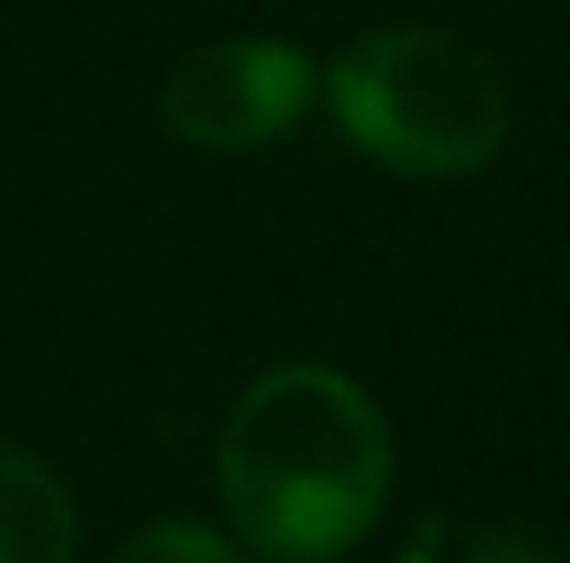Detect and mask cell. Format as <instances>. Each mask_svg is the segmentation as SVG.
<instances>
[{
	"mask_svg": "<svg viewBox=\"0 0 570 563\" xmlns=\"http://www.w3.org/2000/svg\"><path fill=\"white\" fill-rule=\"evenodd\" d=\"M114 563H246V551L199 517H153L120 544Z\"/></svg>",
	"mask_w": 570,
	"mask_h": 563,
	"instance_id": "cell-5",
	"label": "cell"
},
{
	"mask_svg": "<svg viewBox=\"0 0 570 563\" xmlns=\"http://www.w3.org/2000/svg\"><path fill=\"white\" fill-rule=\"evenodd\" d=\"M385 491V412L332 365H279L253 378L219 431L226 517L266 563L345 557L379 524Z\"/></svg>",
	"mask_w": 570,
	"mask_h": 563,
	"instance_id": "cell-1",
	"label": "cell"
},
{
	"mask_svg": "<svg viewBox=\"0 0 570 563\" xmlns=\"http://www.w3.org/2000/svg\"><path fill=\"white\" fill-rule=\"evenodd\" d=\"M318 87H325V73L312 67L305 47L239 33V40L193 47L166 73L159 120L186 146L253 152V146H273L279 134H292L305 120V107L318 100Z\"/></svg>",
	"mask_w": 570,
	"mask_h": 563,
	"instance_id": "cell-3",
	"label": "cell"
},
{
	"mask_svg": "<svg viewBox=\"0 0 570 563\" xmlns=\"http://www.w3.org/2000/svg\"><path fill=\"white\" fill-rule=\"evenodd\" d=\"M338 134L412 179H458L498 159L511 134V80L491 53L444 27H379L325 67Z\"/></svg>",
	"mask_w": 570,
	"mask_h": 563,
	"instance_id": "cell-2",
	"label": "cell"
},
{
	"mask_svg": "<svg viewBox=\"0 0 570 563\" xmlns=\"http://www.w3.org/2000/svg\"><path fill=\"white\" fill-rule=\"evenodd\" d=\"M73 551L80 517L67 484L40 457L0 444V563H73Z\"/></svg>",
	"mask_w": 570,
	"mask_h": 563,
	"instance_id": "cell-4",
	"label": "cell"
},
{
	"mask_svg": "<svg viewBox=\"0 0 570 563\" xmlns=\"http://www.w3.org/2000/svg\"><path fill=\"white\" fill-rule=\"evenodd\" d=\"M464 563H558V557L524 524H491V531H478V544L464 551Z\"/></svg>",
	"mask_w": 570,
	"mask_h": 563,
	"instance_id": "cell-6",
	"label": "cell"
}]
</instances>
